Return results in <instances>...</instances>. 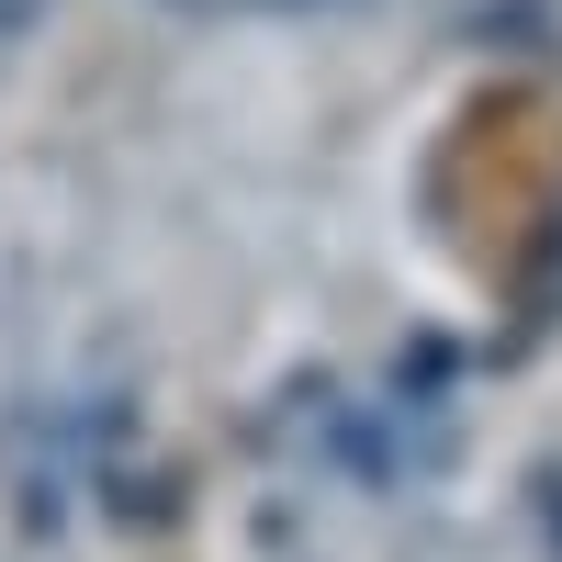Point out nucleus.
<instances>
[{"label": "nucleus", "instance_id": "obj_1", "mask_svg": "<svg viewBox=\"0 0 562 562\" xmlns=\"http://www.w3.org/2000/svg\"><path fill=\"white\" fill-rule=\"evenodd\" d=\"M281 12H304V0H281Z\"/></svg>", "mask_w": 562, "mask_h": 562}]
</instances>
